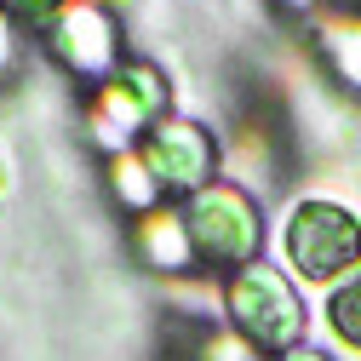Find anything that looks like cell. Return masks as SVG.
Segmentation results:
<instances>
[{
  "instance_id": "8",
  "label": "cell",
  "mask_w": 361,
  "mask_h": 361,
  "mask_svg": "<svg viewBox=\"0 0 361 361\" xmlns=\"http://www.w3.org/2000/svg\"><path fill=\"white\" fill-rule=\"evenodd\" d=\"M104 184H109V195H115V207L121 212H155L166 195H161V184H155V172H149V161L138 155V149H126V155H109L104 161Z\"/></svg>"
},
{
  "instance_id": "16",
  "label": "cell",
  "mask_w": 361,
  "mask_h": 361,
  "mask_svg": "<svg viewBox=\"0 0 361 361\" xmlns=\"http://www.w3.org/2000/svg\"><path fill=\"white\" fill-rule=\"evenodd\" d=\"M6 190H12V178H6V161H0V201H6Z\"/></svg>"
},
{
  "instance_id": "3",
  "label": "cell",
  "mask_w": 361,
  "mask_h": 361,
  "mask_svg": "<svg viewBox=\"0 0 361 361\" xmlns=\"http://www.w3.org/2000/svg\"><path fill=\"white\" fill-rule=\"evenodd\" d=\"M281 252L304 287H338L361 269V218L327 195H310L287 212Z\"/></svg>"
},
{
  "instance_id": "10",
  "label": "cell",
  "mask_w": 361,
  "mask_h": 361,
  "mask_svg": "<svg viewBox=\"0 0 361 361\" xmlns=\"http://www.w3.org/2000/svg\"><path fill=\"white\" fill-rule=\"evenodd\" d=\"M327 327L344 350H361V269L327 293Z\"/></svg>"
},
{
  "instance_id": "15",
  "label": "cell",
  "mask_w": 361,
  "mask_h": 361,
  "mask_svg": "<svg viewBox=\"0 0 361 361\" xmlns=\"http://www.w3.org/2000/svg\"><path fill=\"white\" fill-rule=\"evenodd\" d=\"M276 6H287V12H310L315 0H276Z\"/></svg>"
},
{
  "instance_id": "4",
  "label": "cell",
  "mask_w": 361,
  "mask_h": 361,
  "mask_svg": "<svg viewBox=\"0 0 361 361\" xmlns=\"http://www.w3.org/2000/svg\"><path fill=\"white\" fill-rule=\"evenodd\" d=\"M184 207V224H190V241H195V258L207 269H247L258 264V241H264V212L258 201L230 184V178H212L207 190H195Z\"/></svg>"
},
{
  "instance_id": "17",
  "label": "cell",
  "mask_w": 361,
  "mask_h": 361,
  "mask_svg": "<svg viewBox=\"0 0 361 361\" xmlns=\"http://www.w3.org/2000/svg\"><path fill=\"white\" fill-rule=\"evenodd\" d=\"M104 6H109V0H104Z\"/></svg>"
},
{
  "instance_id": "6",
  "label": "cell",
  "mask_w": 361,
  "mask_h": 361,
  "mask_svg": "<svg viewBox=\"0 0 361 361\" xmlns=\"http://www.w3.org/2000/svg\"><path fill=\"white\" fill-rule=\"evenodd\" d=\"M138 155L149 161V172H155V184H161L166 201L172 195L190 201L195 190H207L212 172H218V161H224L218 138H212L201 121H190V115H161L149 126V138L138 144Z\"/></svg>"
},
{
  "instance_id": "13",
  "label": "cell",
  "mask_w": 361,
  "mask_h": 361,
  "mask_svg": "<svg viewBox=\"0 0 361 361\" xmlns=\"http://www.w3.org/2000/svg\"><path fill=\"white\" fill-rule=\"evenodd\" d=\"M12 69H18V29L0 18V80H6Z\"/></svg>"
},
{
  "instance_id": "1",
  "label": "cell",
  "mask_w": 361,
  "mask_h": 361,
  "mask_svg": "<svg viewBox=\"0 0 361 361\" xmlns=\"http://www.w3.org/2000/svg\"><path fill=\"white\" fill-rule=\"evenodd\" d=\"M166 75L149 63V58H126L109 80L92 86V98L80 109V132L104 161L109 155H126L149 138V126L166 115Z\"/></svg>"
},
{
  "instance_id": "11",
  "label": "cell",
  "mask_w": 361,
  "mask_h": 361,
  "mask_svg": "<svg viewBox=\"0 0 361 361\" xmlns=\"http://www.w3.org/2000/svg\"><path fill=\"white\" fill-rule=\"evenodd\" d=\"M58 12H63V0H0V18H6L18 35H40Z\"/></svg>"
},
{
  "instance_id": "9",
  "label": "cell",
  "mask_w": 361,
  "mask_h": 361,
  "mask_svg": "<svg viewBox=\"0 0 361 361\" xmlns=\"http://www.w3.org/2000/svg\"><path fill=\"white\" fill-rule=\"evenodd\" d=\"M322 52L333 63V75L350 86V92H361V12H322Z\"/></svg>"
},
{
  "instance_id": "2",
  "label": "cell",
  "mask_w": 361,
  "mask_h": 361,
  "mask_svg": "<svg viewBox=\"0 0 361 361\" xmlns=\"http://www.w3.org/2000/svg\"><path fill=\"white\" fill-rule=\"evenodd\" d=\"M224 315H230V327L258 350V355H287L304 344V327H310V315H304V298L298 287L281 276L276 264H247L235 269L230 281H224Z\"/></svg>"
},
{
  "instance_id": "7",
  "label": "cell",
  "mask_w": 361,
  "mask_h": 361,
  "mask_svg": "<svg viewBox=\"0 0 361 361\" xmlns=\"http://www.w3.org/2000/svg\"><path fill=\"white\" fill-rule=\"evenodd\" d=\"M132 252H138L144 269H155V276H172L184 281V269H195V241H190V224H184V207L161 201L155 212H144L138 224H132Z\"/></svg>"
},
{
  "instance_id": "12",
  "label": "cell",
  "mask_w": 361,
  "mask_h": 361,
  "mask_svg": "<svg viewBox=\"0 0 361 361\" xmlns=\"http://www.w3.org/2000/svg\"><path fill=\"white\" fill-rule=\"evenodd\" d=\"M195 361H264L235 327H212L201 344H195Z\"/></svg>"
},
{
  "instance_id": "5",
  "label": "cell",
  "mask_w": 361,
  "mask_h": 361,
  "mask_svg": "<svg viewBox=\"0 0 361 361\" xmlns=\"http://www.w3.org/2000/svg\"><path fill=\"white\" fill-rule=\"evenodd\" d=\"M40 47L63 75L98 86L126 63V29L104 0H63V12L40 29Z\"/></svg>"
},
{
  "instance_id": "14",
  "label": "cell",
  "mask_w": 361,
  "mask_h": 361,
  "mask_svg": "<svg viewBox=\"0 0 361 361\" xmlns=\"http://www.w3.org/2000/svg\"><path fill=\"white\" fill-rule=\"evenodd\" d=\"M281 361H333V355H322V350H310V344H298V350H287Z\"/></svg>"
}]
</instances>
